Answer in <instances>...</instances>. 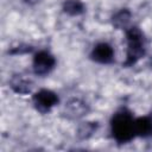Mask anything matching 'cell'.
Segmentation results:
<instances>
[{
	"instance_id": "obj_1",
	"label": "cell",
	"mask_w": 152,
	"mask_h": 152,
	"mask_svg": "<svg viewBox=\"0 0 152 152\" xmlns=\"http://www.w3.org/2000/svg\"><path fill=\"white\" fill-rule=\"evenodd\" d=\"M134 118L132 113L125 108L118 110L110 120V132L115 141L119 144H126L133 140L135 135Z\"/></svg>"
},
{
	"instance_id": "obj_2",
	"label": "cell",
	"mask_w": 152,
	"mask_h": 152,
	"mask_svg": "<svg viewBox=\"0 0 152 152\" xmlns=\"http://www.w3.org/2000/svg\"><path fill=\"white\" fill-rule=\"evenodd\" d=\"M127 39V55L124 63L125 66L134 65L145 55V40L144 34L138 27H131L126 31Z\"/></svg>"
},
{
	"instance_id": "obj_3",
	"label": "cell",
	"mask_w": 152,
	"mask_h": 152,
	"mask_svg": "<svg viewBox=\"0 0 152 152\" xmlns=\"http://www.w3.org/2000/svg\"><path fill=\"white\" fill-rule=\"evenodd\" d=\"M32 101H33V106L34 108L45 114L48 112H50L59 101L58 99V95L56 93H53L52 90H49V89H40L39 91H37L33 97H32Z\"/></svg>"
},
{
	"instance_id": "obj_4",
	"label": "cell",
	"mask_w": 152,
	"mask_h": 152,
	"mask_svg": "<svg viewBox=\"0 0 152 152\" xmlns=\"http://www.w3.org/2000/svg\"><path fill=\"white\" fill-rule=\"evenodd\" d=\"M55 64H56L55 57L48 51L37 52L33 57V63H32L34 74L39 76L48 75L55 68Z\"/></svg>"
},
{
	"instance_id": "obj_5",
	"label": "cell",
	"mask_w": 152,
	"mask_h": 152,
	"mask_svg": "<svg viewBox=\"0 0 152 152\" xmlns=\"http://www.w3.org/2000/svg\"><path fill=\"white\" fill-rule=\"evenodd\" d=\"M90 58L100 64H109L114 59V50L108 43H99L93 48Z\"/></svg>"
},
{
	"instance_id": "obj_6",
	"label": "cell",
	"mask_w": 152,
	"mask_h": 152,
	"mask_svg": "<svg viewBox=\"0 0 152 152\" xmlns=\"http://www.w3.org/2000/svg\"><path fill=\"white\" fill-rule=\"evenodd\" d=\"M63 10L70 15H78L84 11V6L80 0H65L63 4Z\"/></svg>"
},
{
	"instance_id": "obj_7",
	"label": "cell",
	"mask_w": 152,
	"mask_h": 152,
	"mask_svg": "<svg viewBox=\"0 0 152 152\" xmlns=\"http://www.w3.org/2000/svg\"><path fill=\"white\" fill-rule=\"evenodd\" d=\"M131 18V13L127 10H121L119 11L114 17H113V25L116 27H126Z\"/></svg>"
},
{
	"instance_id": "obj_8",
	"label": "cell",
	"mask_w": 152,
	"mask_h": 152,
	"mask_svg": "<svg viewBox=\"0 0 152 152\" xmlns=\"http://www.w3.org/2000/svg\"><path fill=\"white\" fill-rule=\"evenodd\" d=\"M12 88L17 93H20V94H25V93L30 91V87L27 86V82L26 81H23V80L12 81Z\"/></svg>"
},
{
	"instance_id": "obj_9",
	"label": "cell",
	"mask_w": 152,
	"mask_h": 152,
	"mask_svg": "<svg viewBox=\"0 0 152 152\" xmlns=\"http://www.w3.org/2000/svg\"><path fill=\"white\" fill-rule=\"evenodd\" d=\"M25 1H27V2H36L37 0H25Z\"/></svg>"
}]
</instances>
